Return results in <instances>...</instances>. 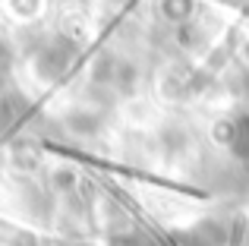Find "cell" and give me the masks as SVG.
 Here are the masks:
<instances>
[{"label": "cell", "instance_id": "cell-1", "mask_svg": "<svg viewBox=\"0 0 249 246\" xmlns=\"http://www.w3.org/2000/svg\"><path fill=\"white\" fill-rule=\"evenodd\" d=\"M233 148H237L243 158H249V120L237 123V129H233Z\"/></svg>", "mask_w": 249, "mask_h": 246}]
</instances>
